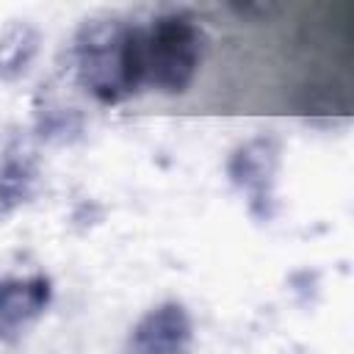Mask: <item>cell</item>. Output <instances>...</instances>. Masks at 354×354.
<instances>
[{"mask_svg": "<svg viewBox=\"0 0 354 354\" xmlns=\"http://www.w3.org/2000/svg\"><path fill=\"white\" fill-rule=\"evenodd\" d=\"M39 53V30L30 22H11L0 33V80H17Z\"/></svg>", "mask_w": 354, "mask_h": 354, "instance_id": "8992f818", "label": "cell"}, {"mask_svg": "<svg viewBox=\"0 0 354 354\" xmlns=\"http://www.w3.org/2000/svg\"><path fill=\"white\" fill-rule=\"evenodd\" d=\"M75 69L100 102H119L144 86V30L122 19H91L75 36Z\"/></svg>", "mask_w": 354, "mask_h": 354, "instance_id": "6da1fadb", "label": "cell"}, {"mask_svg": "<svg viewBox=\"0 0 354 354\" xmlns=\"http://www.w3.org/2000/svg\"><path fill=\"white\" fill-rule=\"evenodd\" d=\"M53 282L44 274L0 282V343L17 340L50 304Z\"/></svg>", "mask_w": 354, "mask_h": 354, "instance_id": "5b68a950", "label": "cell"}, {"mask_svg": "<svg viewBox=\"0 0 354 354\" xmlns=\"http://www.w3.org/2000/svg\"><path fill=\"white\" fill-rule=\"evenodd\" d=\"M277 171H279V141L271 136L249 138L227 160V174L232 185L241 194H246L249 210L263 221L271 218L274 213Z\"/></svg>", "mask_w": 354, "mask_h": 354, "instance_id": "3957f363", "label": "cell"}, {"mask_svg": "<svg viewBox=\"0 0 354 354\" xmlns=\"http://www.w3.org/2000/svg\"><path fill=\"white\" fill-rule=\"evenodd\" d=\"M194 324L180 301H163L147 310L127 337L130 354H191Z\"/></svg>", "mask_w": 354, "mask_h": 354, "instance_id": "277c9868", "label": "cell"}, {"mask_svg": "<svg viewBox=\"0 0 354 354\" xmlns=\"http://www.w3.org/2000/svg\"><path fill=\"white\" fill-rule=\"evenodd\" d=\"M202 47V28L188 14L158 17L144 30V83L166 94H183L199 72Z\"/></svg>", "mask_w": 354, "mask_h": 354, "instance_id": "7a4b0ae2", "label": "cell"}, {"mask_svg": "<svg viewBox=\"0 0 354 354\" xmlns=\"http://www.w3.org/2000/svg\"><path fill=\"white\" fill-rule=\"evenodd\" d=\"M36 188V163L25 149H8L0 166V213H8L30 199Z\"/></svg>", "mask_w": 354, "mask_h": 354, "instance_id": "52a82bcc", "label": "cell"}]
</instances>
